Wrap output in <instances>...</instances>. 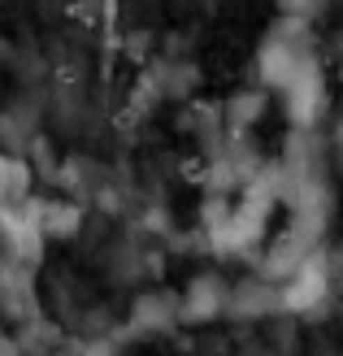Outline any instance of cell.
I'll return each mask as SVG.
<instances>
[{
	"label": "cell",
	"instance_id": "3957f363",
	"mask_svg": "<svg viewBox=\"0 0 343 356\" xmlns=\"http://www.w3.org/2000/svg\"><path fill=\"white\" fill-rule=\"evenodd\" d=\"M222 309H230V291L218 278H200L196 287L183 296V317L187 322H205V317H218Z\"/></svg>",
	"mask_w": 343,
	"mask_h": 356
},
{
	"label": "cell",
	"instance_id": "7a4b0ae2",
	"mask_svg": "<svg viewBox=\"0 0 343 356\" xmlns=\"http://www.w3.org/2000/svg\"><path fill=\"white\" fill-rule=\"evenodd\" d=\"M230 309L239 317H269V313L287 309V291L269 278H261V282L252 278V282H239V287L230 291Z\"/></svg>",
	"mask_w": 343,
	"mask_h": 356
},
{
	"label": "cell",
	"instance_id": "6da1fadb",
	"mask_svg": "<svg viewBox=\"0 0 343 356\" xmlns=\"http://www.w3.org/2000/svg\"><path fill=\"white\" fill-rule=\"evenodd\" d=\"M300 17H292L287 26H274L265 35V44L257 52V65H261V79L265 87H274V92H282L287 83H292L300 70L313 65V52H309V40L300 35Z\"/></svg>",
	"mask_w": 343,
	"mask_h": 356
},
{
	"label": "cell",
	"instance_id": "277c9868",
	"mask_svg": "<svg viewBox=\"0 0 343 356\" xmlns=\"http://www.w3.org/2000/svg\"><path fill=\"white\" fill-rule=\"evenodd\" d=\"M26 165L13 161V156H0V204H22L26 200Z\"/></svg>",
	"mask_w": 343,
	"mask_h": 356
},
{
	"label": "cell",
	"instance_id": "5b68a950",
	"mask_svg": "<svg viewBox=\"0 0 343 356\" xmlns=\"http://www.w3.org/2000/svg\"><path fill=\"white\" fill-rule=\"evenodd\" d=\"M282 9L292 17H300V22H309V17L321 9V0H282Z\"/></svg>",
	"mask_w": 343,
	"mask_h": 356
}]
</instances>
